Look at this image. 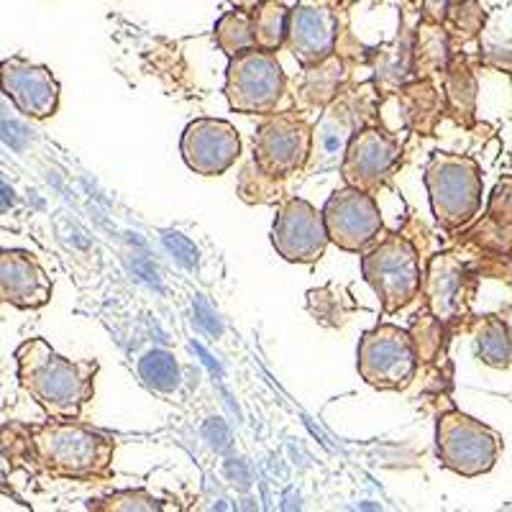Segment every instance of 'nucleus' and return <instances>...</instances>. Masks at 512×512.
<instances>
[{
  "instance_id": "3",
  "label": "nucleus",
  "mask_w": 512,
  "mask_h": 512,
  "mask_svg": "<svg viewBox=\"0 0 512 512\" xmlns=\"http://www.w3.org/2000/svg\"><path fill=\"white\" fill-rule=\"evenodd\" d=\"M423 180L433 216L446 231L466 226L482 208V175L474 159L433 154L425 164Z\"/></svg>"
},
{
  "instance_id": "6",
  "label": "nucleus",
  "mask_w": 512,
  "mask_h": 512,
  "mask_svg": "<svg viewBox=\"0 0 512 512\" xmlns=\"http://www.w3.org/2000/svg\"><path fill=\"white\" fill-rule=\"evenodd\" d=\"M418 367V351L405 328L379 323L361 336L356 369L374 390H405L413 384Z\"/></svg>"
},
{
  "instance_id": "19",
  "label": "nucleus",
  "mask_w": 512,
  "mask_h": 512,
  "mask_svg": "<svg viewBox=\"0 0 512 512\" xmlns=\"http://www.w3.org/2000/svg\"><path fill=\"white\" fill-rule=\"evenodd\" d=\"M477 356L495 369L512 367V326L500 318H487L477 331Z\"/></svg>"
},
{
  "instance_id": "14",
  "label": "nucleus",
  "mask_w": 512,
  "mask_h": 512,
  "mask_svg": "<svg viewBox=\"0 0 512 512\" xmlns=\"http://www.w3.org/2000/svg\"><path fill=\"white\" fill-rule=\"evenodd\" d=\"M52 297V280L29 251H0V303L18 310H39Z\"/></svg>"
},
{
  "instance_id": "16",
  "label": "nucleus",
  "mask_w": 512,
  "mask_h": 512,
  "mask_svg": "<svg viewBox=\"0 0 512 512\" xmlns=\"http://www.w3.org/2000/svg\"><path fill=\"white\" fill-rule=\"evenodd\" d=\"M461 285H464V267L454 259V254L436 256L423 274L425 303L431 313L441 320H451L461 305Z\"/></svg>"
},
{
  "instance_id": "2",
  "label": "nucleus",
  "mask_w": 512,
  "mask_h": 512,
  "mask_svg": "<svg viewBox=\"0 0 512 512\" xmlns=\"http://www.w3.org/2000/svg\"><path fill=\"white\" fill-rule=\"evenodd\" d=\"M29 451L39 469L59 479H105L113 464V438L80 420L52 418L29 428Z\"/></svg>"
},
{
  "instance_id": "27",
  "label": "nucleus",
  "mask_w": 512,
  "mask_h": 512,
  "mask_svg": "<svg viewBox=\"0 0 512 512\" xmlns=\"http://www.w3.org/2000/svg\"><path fill=\"white\" fill-rule=\"evenodd\" d=\"M16 203V192L6 185V182L0 180V213H6V210L13 208Z\"/></svg>"
},
{
  "instance_id": "25",
  "label": "nucleus",
  "mask_w": 512,
  "mask_h": 512,
  "mask_svg": "<svg viewBox=\"0 0 512 512\" xmlns=\"http://www.w3.org/2000/svg\"><path fill=\"white\" fill-rule=\"evenodd\" d=\"M162 500H157V497L146 495L144 489H128V492H116V495L105 497V500H100L98 505H93V510H103V512H131V510H162Z\"/></svg>"
},
{
  "instance_id": "18",
  "label": "nucleus",
  "mask_w": 512,
  "mask_h": 512,
  "mask_svg": "<svg viewBox=\"0 0 512 512\" xmlns=\"http://www.w3.org/2000/svg\"><path fill=\"white\" fill-rule=\"evenodd\" d=\"M308 310L320 326L341 328L349 320V315L356 310V303L351 300L346 287L326 285L308 292Z\"/></svg>"
},
{
  "instance_id": "24",
  "label": "nucleus",
  "mask_w": 512,
  "mask_h": 512,
  "mask_svg": "<svg viewBox=\"0 0 512 512\" xmlns=\"http://www.w3.org/2000/svg\"><path fill=\"white\" fill-rule=\"evenodd\" d=\"M441 333L443 323L433 313L418 315V320L410 328V338H413L415 351H418L420 361H433L436 354L441 351Z\"/></svg>"
},
{
  "instance_id": "8",
  "label": "nucleus",
  "mask_w": 512,
  "mask_h": 512,
  "mask_svg": "<svg viewBox=\"0 0 512 512\" xmlns=\"http://www.w3.org/2000/svg\"><path fill=\"white\" fill-rule=\"evenodd\" d=\"M313 149V128L297 113H274L254 134V162L269 177L303 169Z\"/></svg>"
},
{
  "instance_id": "15",
  "label": "nucleus",
  "mask_w": 512,
  "mask_h": 512,
  "mask_svg": "<svg viewBox=\"0 0 512 512\" xmlns=\"http://www.w3.org/2000/svg\"><path fill=\"white\" fill-rule=\"evenodd\" d=\"M336 29V16L328 8L300 3L290 11L285 47L303 67H313L336 52Z\"/></svg>"
},
{
  "instance_id": "11",
  "label": "nucleus",
  "mask_w": 512,
  "mask_h": 512,
  "mask_svg": "<svg viewBox=\"0 0 512 512\" xmlns=\"http://www.w3.org/2000/svg\"><path fill=\"white\" fill-rule=\"evenodd\" d=\"M402 159V144L395 136L384 134L382 128H364L351 136L346 146L341 177L349 187L364 192H377L390 180Z\"/></svg>"
},
{
  "instance_id": "7",
  "label": "nucleus",
  "mask_w": 512,
  "mask_h": 512,
  "mask_svg": "<svg viewBox=\"0 0 512 512\" xmlns=\"http://www.w3.org/2000/svg\"><path fill=\"white\" fill-rule=\"evenodd\" d=\"M436 448L441 466L461 477H479L495 466L502 451V441L489 425L472 415L451 410L441 415L436 425Z\"/></svg>"
},
{
  "instance_id": "10",
  "label": "nucleus",
  "mask_w": 512,
  "mask_h": 512,
  "mask_svg": "<svg viewBox=\"0 0 512 512\" xmlns=\"http://www.w3.org/2000/svg\"><path fill=\"white\" fill-rule=\"evenodd\" d=\"M272 244L277 254L292 264H313L326 254L328 231L323 210L303 198H290L277 210L272 228Z\"/></svg>"
},
{
  "instance_id": "17",
  "label": "nucleus",
  "mask_w": 512,
  "mask_h": 512,
  "mask_svg": "<svg viewBox=\"0 0 512 512\" xmlns=\"http://www.w3.org/2000/svg\"><path fill=\"white\" fill-rule=\"evenodd\" d=\"M290 11L282 0H262L259 6L251 11L254 21V41L259 49L277 52L285 47L287 29H290Z\"/></svg>"
},
{
  "instance_id": "13",
  "label": "nucleus",
  "mask_w": 512,
  "mask_h": 512,
  "mask_svg": "<svg viewBox=\"0 0 512 512\" xmlns=\"http://www.w3.org/2000/svg\"><path fill=\"white\" fill-rule=\"evenodd\" d=\"M0 90L26 118L44 121L59 108V82L49 67L24 57L0 62Z\"/></svg>"
},
{
  "instance_id": "20",
  "label": "nucleus",
  "mask_w": 512,
  "mask_h": 512,
  "mask_svg": "<svg viewBox=\"0 0 512 512\" xmlns=\"http://www.w3.org/2000/svg\"><path fill=\"white\" fill-rule=\"evenodd\" d=\"M415 72L420 77H428L433 72H441L448 67V34L441 24L425 21L418 29L415 41Z\"/></svg>"
},
{
  "instance_id": "4",
  "label": "nucleus",
  "mask_w": 512,
  "mask_h": 512,
  "mask_svg": "<svg viewBox=\"0 0 512 512\" xmlns=\"http://www.w3.org/2000/svg\"><path fill=\"white\" fill-rule=\"evenodd\" d=\"M361 274L374 290V295L379 297L384 315L408 308L420 295V285H423L418 251L408 239H402L397 233L364 251Z\"/></svg>"
},
{
  "instance_id": "1",
  "label": "nucleus",
  "mask_w": 512,
  "mask_h": 512,
  "mask_svg": "<svg viewBox=\"0 0 512 512\" xmlns=\"http://www.w3.org/2000/svg\"><path fill=\"white\" fill-rule=\"evenodd\" d=\"M18 382L49 418H80L95 395L98 361H72L52 349L44 338L18 346Z\"/></svg>"
},
{
  "instance_id": "28",
  "label": "nucleus",
  "mask_w": 512,
  "mask_h": 512,
  "mask_svg": "<svg viewBox=\"0 0 512 512\" xmlns=\"http://www.w3.org/2000/svg\"><path fill=\"white\" fill-rule=\"evenodd\" d=\"M233 8H239V11H254L262 0H228Z\"/></svg>"
},
{
  "instance_id": "12",
  "label": "nucleus",
  "mask_w": 512,
  "mask_h": 512,
  "mask_svg": "<svg viewBox=\"0 0 512 512\" xmlns=\"http://www.w3.org/2000/svg\"><path fill=\"white\" fill-rule=\"evenodd\" d=\"M180 152L192 172L218 177L241 157L239 131L221 118H195L182 131Z\"/></svg>"
},
{
  "instance_id": "9",
  "label": "nucleus",
  "mask_w": 512,
  "mask_h": 512,
  "mask_svg": "<svg viewBox=\"0 0 512 512\" xmlns=\"http://www.w3.org/2000/svg\"><path fill=\"white\" fill-rule=\"evenodd\" d=\"M323 221L331 244L351 254H364L377 244L379 233L384 231L382 213L372 192L356 190L346 185L336 190L323 205Z\"/></svg>"
},
{
  "instance_id": "22",
  "label": "nucleus",
  "mask_w": 512,
  "mask_h": 512,
  "mask_svg": "<svg viewBox=\"0 0 512 512\" xmlns=\"http://www.w3.org/2000/svg\"><path fill=\"white\" fill-rule=\"evenodd\" d=\"M213 36H216V44L221 47V52H226L228 57H236V54L256 47L251 11H239L236 8V11L226 13L216 24Z\"/></svg>"
},
{
  "instance_id": "5",
  "label": "nucleus",
  "mask_w": 512,
  "mask_h": 512,
  "mask_svg": "<svg viewBox=\"0 0 512 512\" xmlns=\"http://www.w3.org/2000/svg\"><path fill=\"white\" fill-rule=\"evenodd\" d=\"M287 80L277 54L251 47L236 54L226 70V100L246 116H269L277 111Z\"/></svg>"
},
{
  "instance_id": "21",
  "label": "nucleus",
  "mask_w": 512,
  "mask_h": 512,
  "mask_svg": "<svg viewBox=\"0 0 512 512\" xmlns=\"http://www.w3.org/2000/svg\"><path fill=\"white\" fill-rule=\"evenodd\" d=\"M446 98H448V111L454 113V118L464 126H472L474 121V103H477V82H474L472 72L461 59H456L448 67L446 77Z\"/></svg>"
},
{
  "instance_id": "26",
  "label": "nucleus",
  "mask_w": 512,
  "mask_h": 512,
  "mask_svg": "<svg viewBox=\"0 0 512 512\" xmlns=\"http://www.w3.org/2000/svg\"><path fill=\"white\" fill-rule=\"evenodd\" d=\"M451 11V0H423V16L425 21H433V24H443Z\"/></svg>"
},
{
  "instance_id": "23",
  "label": "nucleus",
  "mask_w": 512,
  "mask_h": 512,
  "mask_svg": "<svg viewBox=\"0 0 512 512\" xmlns=\"http://www.w3.org/2000/svg\"><path fill=\"white\" fill-rule=\"evenodd\" d=\"M338 80H341V62H338L336 54H331L323 62L313 64V67H305V85H303V98L308 103L323 105L336 95Z\"/></svg>"
}]
</instances>
